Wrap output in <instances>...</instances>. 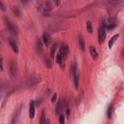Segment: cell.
<instances>
[{"mask_svg":"<svg viewBox=\"0 0 124 124\" xmlns=\"http://www.w3.org/2000/svg\"><path fill=\"white\" fill-rule=\"evenodd\" d=\"M65 109H66V115H67V117H69V115H70V109H69V108H66Z\"/></svg>","mask_w":124,"mask_h":124,"instance_id":"obj_24","label":"cell"},{"mask_svg":"<svg viewBox=\"0 0 124 124\" xmlns=\"http://www.w3.org/2000/svg\"><path fill=\"white\" fill-rule=\"evenodd\" d=\"M123 58H124V50H123Z\"/></svg>","mask_w":124,"mask_h":124,"instance_id":"obj_29","label":"cell"},{"mask_svg":"<svg viewBox=\"0 0 124 124\" xmlns=\"http://www.w3.org/2000/svg\"><path fill=\"white\" fill-rule=\"evenodd\" d=\"M77 73H78V67H77V64L74 62L72 64V67H71V74H72V76H74Z\"/></svg>","mask_w":124,"mask_h":124,"instance_id":"obj_16","label":"cell"},{"mask_svg":"<svg viewBox=\"0 0 124 124\" xmlns=\"http://www.w3.org/2000/svg\"><path fill=\"white\" fill-rule=\"evenodd\" d=\"M112 112H113V104H110L108 106V113H107V115H108V118H111Z\"/></svg>","mask_w":124,"mask_h":124,"instance_id":"obj_14","label":"cell"},{"mask_svg":"<svg viewBox=\"0 0 124 124\" xmlns=\"http://www.w3.org/2000/svg\"><path fill=\"white\" fill-rule=\"evenodd\" d=\"M78 46H79V48L81 51H84L85 50V43H84V40L81 36H78Z\"/></svg>","mask_w":124,"mask_h":124,"instance_id":"obj_10","label":"cell"},{"mask_svg":"<svg viewBox=\"0 0 124 124\" xmlns=\"http://www.w3.org/2000/svg\"><path fill=\"white\" fill-rule=\"evenodd\" d=\"M9 44H10L11 48L14 50V52L17 53V52H18V46H17L16 42L15 40H13V39H9Z\"/></svg>","mask_w":124,"mask_h":124,"instance_id":"obj_6","label":"cell"},{"mask_svg":"<svg viewBox=\"0 0 124 124\" xmlns=\"http://www.w3.org/2000/svg\"><path fill=\"white\" fill-rule=\"evenodd\" d=\"M9 69H10V75L11 77H15L16 73V64L15 61H11L10 65H9Z\"/></svg>","mask_w":124,"mask_h":124,"instance_id":"obj_4","label":"cell"},{"mask_svg":"<svg viewBox=\"0 0 124 124\" xmlns=\"http://www.w3.org/2000/svg\"><path fill=\"white\" fill-rule=\"evenodd\" d=\"M41 123H46V116H45V111L43 110L42 111V116H41V120H40Z\"/></svg>","mask_w":124,"mask_h":124,"instance_id":"obj_21","label":"cell"},{"mask_svg":"<svg viewBox=\"0 0 124 124\" xmlns=\"http://www.w3.org/2000/svg\"><path fill=\"white\" fill-rule=\"evenodd\" d=\"M73 78H74V85H75V88L78 89V84H79V78H78V73L75 74V75L73 76Z\"/></svg>","mask_w":124,"mask_h":124,"instance_id":"obj_12","label":"cell"},{"mask_svg":"<svg viewBox=\"0 0 124 124\" xmlns=\"http://www.w3.org/2000/svg\"><path fill=\"white\" fill-rule=\"evenodd\" d=\"M65 122V116H64V114H59V123H61V124H63Z\"/></svg>","mask_w":124,"mask_h":124,"instance_id":"obj_22","label":"cell"},{"mask_svg":"<svg viewBox=\"0 0 124 124\" xmlns=\"http://www.w3.org/2000/svg\"><path fill=\"white\" fill-rule=\"evenodd\" d=\"M64 61V57L62 56V54L59 52L57 55H56V62H57V64H59V65H61V63Z\"/></svg>","mask_w":124,"mask_h":124,"instance_id":"obj_15","label":"cell"},{"mask_svg":"<svg viewBox=\"0 0 124 124\" xmlns=\"http://www.w3.org/2000/svg\"><path fill=\"white\" fill-rule=\"evenodd\" d=\"M1 9H2V11H5V6H4L3 2H1Z\"/></svg>","mask_w":124,"mask_h":124,"instance_id":"obj_26","label":"cell"},{"mask_svg":"<svg viewBox=\"0 0 124 124\" xmlns=\"http://www.w3.org/2000/svg\"><path fill=\"white\" fill-rule=\"evenodd\" d=\"M86 28H87V31H88V33H92L93 32V27H92V23H91V21H87V23H86Z\"/></svg>","mask_w":124,"mask_h":124,"instance_id":"obj_18","label":"cell"},{"mask_svg":"<svg viewBox=\"0 0 124 124\" xmlns=\"http://www.w3.org/2000/svg\"><path fill=\"white\" fill-rule=\"evenodd\" d=\"M56 46H57L56 44H54V45L51 46V49H50V56H51V57L54 56V52H55V50H56Z\"/></svg>","mask_w":124,"mask_h":124,"instance_id":"obj_19","label":"cell"},{"mask_svg":"<svg viewBox=\"0 0 124 124\" xmlns=\"http://www.w3.org/2000/svg\"><path fill=\"white\" fill-rule=\"evenodd\" d=\"M36 46H37V51H38V52H39V51H41V50H42V41L38 40V41H37Z\"/></svg>","mask_w":124,"mask_h":124,"instance_id":"obj_20","label":"cell"},{"mask_svg":"<svg viewBox=\"0 0 124 124\" xmlns=\"http://www.w3.org/2000/svg\"><path fill=\"white\" fill-rule=\"evenodd\" d=\"M12 11H13L14 15H16L17 17H19V16H20L21 13H20V11H19V9H18L17 7H13V8H12Z\"/></svg>","mask_w":124,"mask_h":124,"instance_id":"obj_17","label":"cell"},{"mask_svg":"<svg viewBox=\"0 0 124 124\" xmlns=\"http://www.w3.org/2000/svg\"><path fill=\"white\" fill-rule=\"evenodd\" d=\"M35 116V102L30 101L29 103V118H34Z\"/></svg>","mask_w":124,"mask_h":124,"instance_id":"obj_5","label":"cell"},{"mask_svg":"<svg viewBox=\"0 0 124 124\" xmlns=\"http://www.w3.org/2000/svg\"><path fill=\"white\" fill-rule=\"evenodd\" d=\"M68 51H69V47H68V46H67V45H62L61 47H60V53L62 54V56L64 57V59L67 57Z\"/></svg>","mask_w":124,"mask_h":124,"instance_id":"obj_8","label":"cell"},{"mask_svg":"<svg viewBox=\"0 0 124 124\" xmlns=\"http://www.w3.org/2000/svg\"><path fill=\"white\" fill-rule=\"evenodd\" d=\"M42 41H43V43H44L46 46H48L49 43H50V36H49V34H48V33H44V34H43Z\"/></svg>","mask_w":124,"mask_h":124,"instance_id":"obj_9","label":"cell"},{"mask_svg":"<svg viewBox=\"0 0 124 124\" xmlns=\"http://www.w3.org/2000/svg\"><path fill=\"white\" fill-rule=\"evenodd\" d=\"M46 64H47L48 67H50V64H49V60L48 59H46Z\"/></svg>","mask_w":124,"mask_h":124,"instance_id":"obj_27","label":"cell"},{"mask_svg":"<svg viewBox=\"0 0 124 124\" xmlns=\"http://www.w3.org/2000/svg\"><path fill=\"white\" fill-rule=\"evenodd\" d=\"M89 51H90L91 57H92L93 59H97V57H98V52H97L96 48H95L93 46H89Z\"/></svg>","mask_w":124,"mask_h":124,"instance_id":"obj_11","label":"cell"},{"mask_svg":"<svg viewBox=\"0 0 124 124\" xmlns=\"http://www.w3.org/2000/svg\"><path fill=\"white\" fill-rule=\"evenodd\" d=\"M28 2H29V0H22V3L23 4H27Z\"/></svg>","mask_w":124,"mask_h":124,"instance_id":"obj_28","label":"cell"},{"mask_svg":"<svg viewBox=\"0 0 124 124\" xmlns=\"http://www.w3.org/2000/svg\"><path fill=\"white\" fill-rule=\"evenodd\" d=\"M106 39V23L105 21H102L101 25L99 26L98 30V42L99 44H103Z\"/></svg>","mask_w":124,"mask_h":124,"instance_id":"obj_1","label":"cell"},{"mask_svg":"<svg viewBox=\"0 0 124 124\" xmlns=\"http://www.w3.org/2000/svg\"><path fill=\"white\" fill-rule=\"evenodd\" d=\"M118 37H119V34H116V35H114V36L111 37V39H110L109 42H108V47H111V46H112V45H113L114 42L118 39Z\"/></svg>","mask_w":124,"mask_h":124,"instance_id":"obj_13","label":"cell"},{"mask_svg":"<svg viewBox=\"0 0 124 124\" xmlns=\"http://www.w3.org/2000/svg\"><path fill=\"white\" fill-rule=\"evenodd\" d=\"M4 20H5V24H6V27L8 28V30L14 34V35H17V29L16 27L15 26V24L8 18V17H4Z\"/></svg>","mask_w":124,"mask_h":124,"instance_id":"obj_2","label":"cell"},{"mask_svg":"<svg viewBox=\"0 0 124 124\" xmlns=\"http://www.w3.org/2000/svg\"><path fill=\"white\" fill-rule=\"evenodd\" d=\"M106 25H107L108 30H112V29L116 26L115 19H114V18H109V19L108 20V23H106Z\"/></svg>","mask_w":124,"mask_h":124,"instance_id":"obj_7","label":"cell"},{"mask_svg":"<svg viewBox=\"0 0 124 124\" xmlns=\"http://www.w3.org/2000/svg\"><path fill=\"white\" fill-rule=\"evenodd\" d=\"M53 2H54V4L56 6H59L60 5V0H53Z\"/></svg>","mask_w":124,"mask_h":124,"instance_id":"obj_25","label":"cell"},{"mask_svg":"<svg viewBox=\"0 0 124 124\" xmlns=\"http://www.w3.org/2000/svg\"><path fill=\"white\" fill-rule=\"evenodd\" d=\"M67 107H66V104H65V101L64 100H62V99H60L59 101H58V103H57V105H56V114H61L62 113V111H63V109H65Z\"/></svg>","mask_w":124,"mask_h":124,"instance_id":"obj_3","label":"cell"},{"mask_svg":"<svg viewBox=\"0 0 124 124\" xmlns=\"http://www.w3.org/2000/svg\"><path fill=\"white\" fill-rule=\"evenodd\" d=\"M56 98H57V94L56 93H54V95L52 96V98H51V102L52 103H54L55 102V100H56Z\"/></svg>","mask_w":124,"mask_h":124,"instance_id":"obj_23","label":"cell"}]
</instances>
